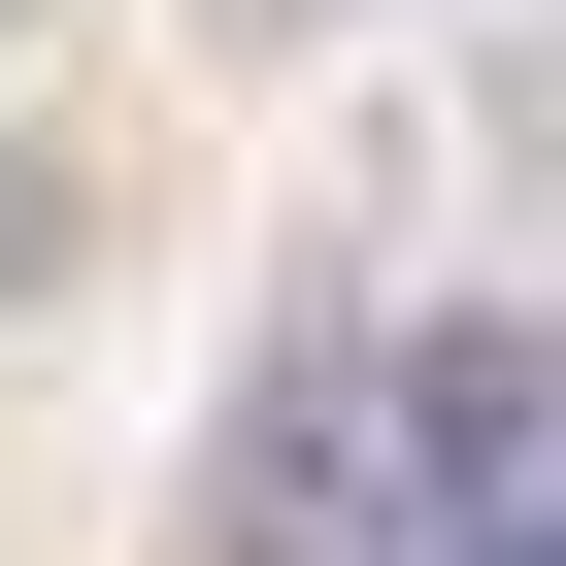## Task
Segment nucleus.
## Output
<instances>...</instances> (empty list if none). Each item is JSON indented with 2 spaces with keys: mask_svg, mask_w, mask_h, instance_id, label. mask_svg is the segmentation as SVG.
I'll use <instances>...</instances> for the list:
<instances>
[{
  "mask_svg": "<svg viewBox=\"0 0 566 566\" xmlns=\"http://www.w3.org/2000/svg\"><path fill=\"white\" fill-rule=\"evenodd\" d=\"M367 500H400V566L433 533H566V334H400L367 367Z\"/></svg>",
  "mask_w": 566,
  "mask_h": 566,
  "instance_id": "obj_1",
  "label": "nucleus"
},
{
  "mask_svg": "<svg viewBox=\"0 0 566 566\" xmlns=\"http://www.w3.org/2000/svg\"><path fill=\"white\" fill-rule=\"evenodd\" d=\"M433 566H566V533H433Z\"/></svg>",
  "mask_w": 566,
  "mask_h": 566,
  "instance_id": "obj_3",
  "label": "nucleus"
},
{
  "mask_svg": "<svg viewBox=\"0 0 566 566\" xmlns=\"http://www.w3.org/2000/svg\"><path fill=\"white\" fill-rule=\"evenodd\" d=\"M34 266H67V167H34V134H0V301H34Z\"/></svg>",
  "mask_w": 566,
  "mask_h": 566,
  "instance_id": "obj_2",
  "label": "nucleus"
}]
</instances>
